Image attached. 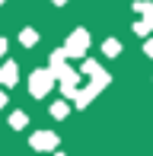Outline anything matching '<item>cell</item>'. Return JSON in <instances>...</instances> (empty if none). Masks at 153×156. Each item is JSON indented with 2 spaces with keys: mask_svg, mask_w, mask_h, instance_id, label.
I'll use <instances>...</instances> for the list:
<instances>
[]
</instances>
